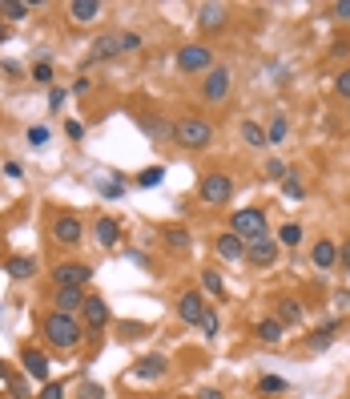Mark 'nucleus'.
Wrapping results in <instances>:
<instances>
[{
	"label": "nucleus",
	"mask_w": 350,
	"mask_h": 399,
	"mask_svg": "<svg viewBox=\"0 0 350 399\" xmlns=\"http://www.w3.org/2000/svg\"><path fill=\"white\" fill-rule=\"evenodd\" d=\"M129 262H137V266H149V258H145L141 250H129Z\"/></svg>",
	"instance_id": "obj_48"
},
{
	"label": "nucleus",
	"mask_w": 350,
	"mask_h": 399,
	"mask_svg": "<svg viewBox=\"0 0 350 399\" xmlns=\"http://www.w3.org/2000/svg\"><path fill=\"white\" fill-rule=\"evenodd\" d=\"M230 198H234V177L230 174L213 170V174L201 177V202H205V206H225Z\"/></svg>",
	"instance_id": "obj_4"
},
{
	"label": "nucleus",
	"mask_w": 350,
	"mask_h": 399,
	"mask_svg": "<svg viewBox=\"0 0 350 399\" xmlns=\"http://www.w3.org/2000/svg\"><path fill=\"white\" fill-rule=\"evenodd\" d=\"M254 331H258V339H262V343H270V347H278V343L286 339V327L278 323V319H258V327H254Z\"/></svg>",
	"instance_id": "obj_20"
},
{
	"label": "nucleus",
	"mask_w": 350,
	"mask_h": 399,
	"mask_svg": "<svg viewBox=\"0 0 350 399\" xmlns=\"http://www.w3.org/2000/svg\"><path fill=\"white\" fill-rule=\"evenodd\" d=\"M117 53H125V37L121 33H101L89 49V61H113Z\"/></svg>",
	"instance_id": "obj_8"
},
{
	"label": "nucleus",
	"mask_w": 350,
	"mask_h": 399,
	"mask_svg": "<svg viewBox=\"0 0 350 399\" xmlns=\"http://www.w3.org/2000/svg\"><path fill=\"white\" fill-rule=\"evenodd\" d=\"M21 363H25V375H33V379H49V359H45L40 351L25 347V355H21Z\"/></svg>",
	"instance_id": "obj_18"
},
{
	"label": "nucleus",
	"mask_w": 350,
	"mask_h": 399,
	"mask_svg": "<svg viewBox=\"0 0 350 399\" xmlns=\"http://www.w3.org/2000/svg\"><path fill=\"white\" fill-rule=\"evenodd\" d=\"M40 331H45V339H49L52 347H61V351H73L77 343H81V323H77V315L52 311L49 319L40 323Z\"/></svg>",
	"instance_id": "obj_1"
},
{
	"label": "nucleus",
	"mask_w": 350,
	"mask_h": 399,
	"mask_svg": "<svg viewBox=\"0 0 350 399\" xmlns=\"http://www.w3.org/2000/svg\"><path fill=\"white\" fill-rule=\"evenodd\" d=\"M121 37H125V53L141 49V37H137V33H121Z\"/></svg>",
	"instance_id": "obj_45"
},
{
	"label": "nucleus",
	"mask_w": 350,
	"mask_h": 399,
	"mask_svg": "<svg viewBox=\"0 0 350 399\" xmlns=\"http://www.w3.org/2000/svg\"><path fill=\"white\" fill-rule=\"evenodd\" d=\"M246 258L254 262V266H274L278 258V238H254V242H246Z\"/></svg>",
	"instance_id": "obj_9"
},
{
	"label": "nucleus",
	"mask_w": 350,
	"mask_h": 399,
	"mask_svg": "<svg viewBox=\"0 0 350 399\" xmlns=\"http://www.w3.org/2000/svg\"><path fill=\"white\" fill-rule=\"evenodd\" d=\"M201 287H205V295H213V299H222L225 295V283L218 270H201Z\"/></svg>",
	"instance_id": "obj_29"
},
{
	"label": "nucleus",
	"mask_w": 350,
	"mask_h": 399,
	"mask_svg": "<svg viewBox=\"0 0 350 399\" xmlns=\"http://www.w3.org/2000/svg\"><path fill=\"white\" fill-rule=\"evenodd\" d=\"M0 16H9V21H25L28 4H21V0H0Z\"/></svg>",
	"instance_id": "obj_30"
},
{
	"label": "nucleus",
	"mask_w": 350,
	"mask_h": 399,
	"mask_svg": "<svg viewBox=\"0 0 350 399\" xmlns=\"http://www.w3.org/2000/svg\"><path fill=\"white\" fill-rule=\"evenodd\" d=\"M85 307V295H81V287H57V311L61 315H73Z\"/></svg>",
	"instance_id": "obj_15"
},
{
	"label": "nucleus",
	"mask_w": 350,
	"mask_h": 399,
	"mask_svg": "<svg viewBox=\"0 0 350 399\" xmlns=\"http://www.w3.org/2000/svg\"><path fill=\"white\" fill-rule=\"evenodd\" d=\"M64 97H69L64 89H49V109H61V105H64Z\"/></svg>",
	"instance_id": "obj_41"
},
{
	"label": "nucleus",
	"mask_w": 350,
	"mask_h": 399,
	"mask_svg": "<svg viewBox=\"0 0 350 399\" xmlns=\"http://www.w3.org/2000/svg\"><path fill=\"white\" fill-rule=\"evenodd\" d=\"M0 40H4V25H0Z\"/></svg>",
	"instance_id": "obj_51"
},
{
	"label": "nucleus",
	"mask_w": 350,
	"mask_h": 399,
	"mask_svg": "<svg viewBox=\"0 0 350 399\" xmlns=\"http://www.w3.org/2000/svg\"><path fill=\"white\" fill-rule=\"evenodd\" d=\"M165 367H169L165 355H141V359L133 363V375H137V379H162Z\"/></svg>",
	"instance_id": "obj_14"
},
{
	"label": "nucleus",
	"mask_w": 350,
	"mask_h": 399,
	"mask_svg": "<svg viewBox=\"0 0 350 399\" xmlns=\"http://www.w3.org/2000/svg\"><path fill=\"white\" fill-rule=\"evenodd\" d=\"M225 4H205V9H201V21L198 25L205 28V33H218V28H225Z\"/></svg>",
	"instance_id": "obj_21"
},
{
	"label": "nucleus",
	"mask_w": 350,
	"mask_h": 399,
	"mask_svg": "<svg viewBox=\"0 0 350 399\" xmlns=\"http://www.w3.org/2000/svg\"><path fill=\"white\" fill-rule=\"evenodd\" d=\"M205 302H201V295L198 290H189V295H181V302H177V315H181V323H189V327H201V319H205Z\"/></svg>",
	"instance_id": "obj_11"
},
{
	"label": "nucleus",
	"mask_w": 350,
	"mask_h": 399,
	"mask_svg": "<svg viewBox=\"0 0 350 399\" xmlns=\"http://www.w3.org/2000/svg\"><path fill=\"white\" fill-rule=\"evenodd\" d=\"M101 194H105V198H121L125 186H121V182H101Z\"/></svg>",
	"instance_id": "obj_39"
},
{
	"label": "nucleus",
	"mask_w": 350,
	"mask_h": 399,
	"mask_svg": "<svg viewBox=\"0 0 350 399\" xmlns=\"http://www.w3.org/2000/svg\"><path fill=\"white\" fill-rule=\"evenodd\" d=\"M4 270H9V275H13L16 283H25V278H33V275H37V262L28 258V254H13Z\"/></svg>",
	"instance_id": "obj_22"
},
{
	"label": "nucleus",
	"mask_w": 350,
	"mask_h": 399,
	"mask_svg": "<svg viewBox=\"0 0 350 399\" xmlns=\"http://www.w3.org/2000/svg\"><path fill=\"white\" fill-rule=\"evenodd\" d=\"M33 81H40V85H49V81H52V69H49V61H40L37 69H33Z\"/></svg>",
	"instance_id": "obj_37"
},
{
	"label": "nucleus",
	"mask_w": 350,
	"mask_h": 399,
	"mask_svg": "<svg viewBox=\"0 0 350 399\" xmlns=\"http://www.w3.org/2000/svg\"><path fill=\"white\" fill-rule=\"evenodd\" d=\"M266 174H270V177H286V165L274 158V162H266Z\"/></svg>",
	"instance_id": "obj_43"
},
{
	"label": "nucleus",
	"mask_w": 350,
	"mask_h": 399,
	"mask_svg": "<svg viewBox=\"0 0 350 399\" xmlns=\"http://www.w3.org/2000/svg\"><path fill=\"white\" fill-rule=\"evenodd\" d=\"M81 311H85V323L93 327V331H101V327L109 323V307H105V299H97V295H93V299H85V307H81Z\"/></svg>",
	"instance_id": "obj_16"
},
{
	"label": "nucleus",
	"mask_w": 350,
	"mask_h": 399,
	"mask_svg": "<svg viewBox=\"0 0 350 399\" xmlns=\"http://www.w3.org/2000/svg\"><path fill=\"white\" fill-rule=\"evenodd\" d=\"M334 307H342V311L350 307V295H346V290H338V295H334Z\"/></svg>",
	"instance_id": "obj_49"
},
{
	"label": "nucleus",
	"mask_w": 350,
	"mask_h": 399,
	"mask_svg": "<svg viewBox=\"0 0 350 399\" xmlns=\"http://www.w3.org/2000/svg\"><path fill=\"white\" fill-rule=\"evenodd\" d=\"M302 194H306V190H302V186H298V182H286V198H294V202H298V198H302Z\"/></svg>",
	"instance_id": "obj_46"
},
{
	"label": "nucleus",
	"mask_w": 350,
	"mask_h": 399,
	"mask_svg": "<svg viewBox=\"0 0 350 399\" xmlns=\"http://www.w3.org/2000/svg\"><path fill=\"white\" fill-rule=\"evenodd\" d=\"M282 138H286V117H274L270 129H266V146H278Z\"/></svg>",
	"instance_id": "obj_32"
},
{
	"label": "nucleus",
	"mask_w": 350,
	"mask_h": 399,
	"mask_svg": "<svg viewBox=\"0 0 350 399\" xmlns=\"http://www.w3.org/2000/svg\"><path fill=\"white\" fill-rule=\"evenodd\" d=\"M162 238H165V246H169V250H189V242H193L186 226H165Z\"/></svg>",
	"instance_id": "obj_23"
},
{
	"label": "nucleus",
	"mask_w": 350,
	"mask_h": 399,
	"mask_svg": "<svg viewBox=\"0 0 350 399\" xmlns=\"http://www.w3.org/2000/svg\"><path fill=\"white\" fill-rule=\"evenodd\" d=\"M0 375H4V363H0Z\"/></svg>",
	"instance_id": "obj_52"
},
{
	"label": "nucleus",
	"mask_w": 350,
	"mask_h": 399,
	"mask_svg": "<svg viewBox=\"0 0 350 399\" xmlns=\"http://www.w3.org/2000/svg\"><path fill=\"white\" fill-rule=\"evenodd\" d=\"M334 89H338V97L350 101V69H342V73L334 77Z\"/></svg>",
	"instance_id": "obj_36"
},
{
	"label": "nucleus",
	"mask_w": 350,
	"mask_h": 399,
	"mask_svg": "<svg viewBox=\"0 0 350 399\" xmlns=\"http://www.w3.org/2000/svg\"><path fill=\"white\" fill-rule=\"evenodd\" d=\"M338 262H342V266H346V270H350V242H346V246H342V250H338Z\"/></svg>",
	"instance_id": "obj_50"
},
{
	"label": "nucleus",
	"mask_w": 350,
	"mask_h": 399,
	"mask_svg": "<svg viewBox=\"0 0 350 399\" xmlns=\"http://www.w3.org/2000/svg\"><path fill=\"white\" fill-rule=\"evenodd\" d=\"M162 182H165V165H149V170H141L137 174L141 190H153V186H162Z\"/></svg>",
	"instance_id": "obj_27"
},
{
	"label": "nucleus",
	"mask_w": 350,
	"mask_h": 399,
	"mask_svg": "<svg viewBox=\"0 0 350 399\" xmlns=\"http://www.w3.org/2000/svg\"><path fill=\"white\" fill-rule=\"evenodd\" d=\"M213 250H218V258H225V262H238V258H246V242H242V238L234 234V230H225V234H218Z\"/></svg>",
	"instance_id": "obj_12"
},
{
	"label": "nucleus",
	"mask_w": 350,
	"mask_h": 399,
	"mask_svg": "<svg viewBox=\"0 0 350 399\" xmlns=\"http://www.w3.org/2000/svg\"><path fill=\"white\" fill-rule=\"evenodd\" d=\"M28 141H33V146H45V141H49V129H45V125H33V129H28Z\"/></svg>",
	"instance_id": "obj_38"
},
{
	"label": "nucleus",
	"mask_w": 350,
	"mask_h": 399,
	"mask_svg": "<svg viewBox=\"0 0 350 399\" xmlns=\"http://www.w3.org/2000/svg\"><path fill=\"white\" fill-rule=\"evenodd\" d=\"M282 242H286V246H298V242H302V226L298 222H286L282 230H278V246H282Z\"/></svg>",
	"instance_id": "obj_31"
},
{
	"label": "nucleus",
	"mask_w": 350,
	"mask_h": 399,
	"mask_svg": "<svg viewBox=\"0 0 350 399\" xmlns=\"http://www.w3.org/2000/svg\"><path fill=\"white\" fill-rule=\"evenodd\" d=\"M334 319H330V323H326V327H318V331H314V335L310 339H306V343H310V351H326V347H330V343H334Z\"/></svg>",
	"instance_id": "obj_25"
},
{
	"label": "nucleus",
	"mask_w": 350,
	"mask_h": 399,
	"mask_svg": "<svg viewBox=\"0 0 350 399\" xmlns=\"http://www.w3.org/2000/svg\"><path fill=\"white\" fill-rule=\"evenodd\" d=\"M77 399H105V387H101V383H89V379H85V383H81V391H77Z\"/></svg>",
	"instance_id": "obj_35"
},
{
	"label": "nucleus",
	"mask_w": 350,
	"mask_h": 399,
	"mask_svg": "<svg viewBox=\"0 0 350 399\" xmlns=\"http://www.w3.org/2000/svg\"><path fill=\"white\" fill-rule=\"evenodd\" d=\"M218 327H222V319H218V311H205V319H201V331H205V339H218Z\"/></svg>",
	"instance_id": "obj_34"
},
{
	"label": "nucleus",
	"mask_w": 350,
	"mask_h": 399,
	"mask_svg": "<svg viewBox=\"0 0 350 399\" xmlns=\"http://www.w3.org/2000/svg\"><path fill=\"white\" fill-rule=\"evenodd\" d=\"M198 399H222V391H218V387H201Z\"/></svg>",
	"instance_id": "obj_47"
},
{
	"label": "nucleus",
	"mask_w": 350,
	"mask_h": 399,
	"mask_svg": "<svg viewBox=\"0 0 350 399\" xmlns=\"http://www.w3.org/2000/svg\"><path fill=\"white\" fill-rule=\"evenodd\" d=\"M230 230L242 238V242H254V238H266V210H234L230 214Z\"/></svg>",
	"instance_id": "obj_3"
},
{
	"label": "nucleus",
	"mask_w": 350,
	"mask_h": 399,
	"mask_svg": "<svg viewBox=\"0 0 350 399\" xmlns=\"http://www.w3.org/2000/svg\"><path fill=\"white\" fill-rule=\"evenodd\" d=\"M230 89H234V73L225 65H213L210 73H205V81H201V97L210 101V105H222L230 97Z\"/></svg>",
	"instance_id": "obj_5"
},
{
	"label": "nucleus",
	"mask_w": 350,
	"mask_h": 399,
	"mask_svg": "<svg viewBox=\"0 0 350 399\" xmlns=\"http://www.w3.org/2000/svg\"><path fill=\"white\" fill-rule=\"evenodd\" d=\"M52 278H57V287H85L89 278H93V266H85V262H61L52 270Z\"/></svg>",
	"instance_id": "obj_7"
},
{
	"label": "nucleus",
	"mask_w": 350,
	"mask_h": 399,
	"mask_svg": "<svg viewBox=\"0 0 350 399\" xmlns=\"http://www.w3.org/2000/svg\"><path fill=\"white\" fill-rule=\"evenodd\" d=\"M93 238H97L101 250H113L121 242V226L113 222V218H97V222H93Z\"/></svg>",
	"instance_id": "obj_13"
},
{
	"label": "nucleus",
	"mask_w": 350,
	"mask_h": 399,
	"mask_svg": "<svg viewBox=\"0 0 350 399\" xmlns=\"http://www.w3.org/2000/svg\"><path fill=\"white\" fill-rule=\"evenodd\" d=\"M258 387H262L266 395H278V391H286V379H282V375H262Z\"/></svg>",
	"instance_id": "obj_33"
},
{
	"label": "nucleus",
	"mask_w": 350,
	"mask_h": 399,
	"mask_svg": "<svg viewBox=\"0 0 350 399\" xmlns=\"http://www.w3.org/2000/svg\"><path fill=\"white\" fill-rule=\"evenodd\" d=\"M310 262L318 266V270H330V266L338 262V246H334V242H326V238H322V242H314V250H310Z\"/></svg>",
	"instance_id": "obj_17"
},
{
	"label": "nucleus",
	"mask_w": 350,
	"mask_h": 399,
	"mask_svg": "<svg viewBox=\"0 0 350 399\" xmlns=\"http://www.w3.org/2000/svg\"><path fill=\"white\" fill-rule=\"evenodd\" d=\"M64 133H69V138H85V125H81V121H69V125H64Z\"/></svg>",
	"instance_id": "obj_44"
},
{
	"label": "nucleus",
	"mask_w": 350,
	"mask_h": 399,
	"mask_svg": "<svg viewBox=\"0 0 350 399\" xmlns=\"http://www.w3.org/2000/svg\"><path fill=\"white\" fill-rule=\"evenodd\" d=\"M242 141L258 150V146H266V129L262 125H254V121H242Z\"/></svg>",
	"instance_id": "obj_28"
},
{
	"label": "nucleus",
	"mask_w": 350,
	"mask_h": 399,
	"mask_svg": "<svg viewBox=\"0 0 350 399\" xmlns=\"http://www.w3.org/2000/svg\"><path fill=\"white\" fill-rule=\"evenodd\" d=\"M278 323H282V327L302 323V307H298L294 299H282V302H278Z\"/></svg>",
	"instance_id": "obj_24"
},
{
	"label": "nucleus",
	"mask_w": 350,
	"mask_h": 399,
	"mask_svg": "<svg viewBox=\"0 0 350 399\" xmlns=\"http://www.w3.org/2000/svg\"><path fill=\"white\" fill-rule=\"evenodd\" d=\"M69 16H73L77 25L97 21V16H101V0H73V4H69Z\"/></svg>",
	"instance_id": "obj_19"
},
{
	"label": "nucleus",
	"mask_w": 350,
	"mask_h": 399,
	"mask_svg": "<svg viewBox=\"0 0 350 399\" xmlns=\"http://www.w3.org/2000/svg\"><path fill=\"white\" fill-rule=\"evenodd\" d=\"M177 69H181V73H210L213 49L210 45H186V49H177Z\"/></svg>",
	"instance_id": "obj_6"
},
{
	"label": "nucleus",
	"mask_w": 350,
	"mask_h": 399,
	"mask_svg": "<svg viewBox=\"0 0 350 399\" xmlns=\"http://www.w3.org/2000/svg\"><path fill=\"white\" fill-rule=\"evenodd\" d=\"M174 146H181V150H210L213 125L201 121V117H181V121H174Z\"/></svg>",
	"instance_id": "obj_2"
},
{
	"label": "nucleus",
	"mask_w": 350,
	"mask_h": 399,
	"mask_svg": "<svg viewBox=\"0 0 350 399\" xmlns=\"http://www.w3.org/2000/svg\"><path fill=\"white\" fill-rule=\"evenodd\" d=\"M81 234H85V226H81V218H73V214H61V218L52 222V238H57L61 246H77Z\"/></svg>",
	"instance_id": "obj_10"
},
{
	"label": "nucleus",
	"mask_w": 350,
	"mask_h": 399,
	"mask_svg": "<svg viewBox=\"0 0 350 399\" xmlns=\"http://www.w3.org/2000/svg\"><path fill=\"white\" fill-rule=\"evenodd\" d=\"M330 13H334V21H350V0H338Z\"/></svg>",
	"instance_id": "obj_42"
},
{
	"label": "nucleus",
	"mask_w": 350,
	"mask_h": 399,
	"mask_svg": "<svg viewBox=\"0 0 350 399\" xmlns=\"http://www.w3.org/2000/svg\"><path fill=\"white\" fill-rule=\"evenodd\" d=\"M141 129H145L149 138H169L174 141V125H165L162 117H157V121H153V117H141Z\"/></svg>",
	"instance_id": "obj_26"
},
{
	"label": "nucleus",
	"mask_w": 350,
	"mask_h": 399,
	"mask_svg": "<svg viewBox=\"0 0 350 399\" xmlns=\"http://www.w3.org/2000/svg\"><path fill=\"white\" fill-rule=\"evenodd\" d=\"M40 399H64V387L61 383H45L40 387Z\"/></svg>",
	"instance_id": "obj_40"
}]
</instances>
